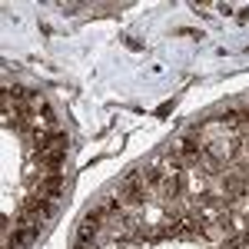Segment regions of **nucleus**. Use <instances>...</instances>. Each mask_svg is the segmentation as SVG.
I'll list each match as a JSON object with an SVG mask.
<instances>
[{
    "instance_id": "f257e3e1",
    "label": "nucleus",
    "mask_w": 249,
    "mask_h": 249,
    "mask_svg": "<svg viewBox=\"0 0 249 249\" xmlns=\"http://www.w3.org/2000/svg\"><path fill=\"white\" fill-rule=\"evenodd\" d=\"M77 249H96V243H83V239H80V243H77Z\"/></svg>"
}]
</instances>
